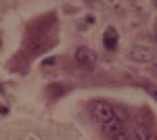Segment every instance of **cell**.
I'll list each match as a JSON object with an SVG mask.
<instances>
[{
  "mask_svg": "<svg viewBox=\"0 0 157 140\" xmlns=\"http://www.w3.org/2000/svg\"><path fill=\"white\" fill-rule=\"evenodd\" d=\"M115 140H140V138H138L136 134H128V132H124V134H121V136H117Z\"/></svg>",
  "mask_w": 157,
  "mask_h": 140,
  "instance_id": "30bf717a",
  "label": "cell"
},
{
  "mask_svg": "<svg viewBox=\"0 0 157 140\" xmlns=\"http://www.w3.org/2000/svg\"><path fill=\"white\" fill-rule=\"evenodd\" d=\"M155 6H157V2H155Z\"/></svg>",
  "mask_w": 157,
  "mask_h": 140,
  "instance_id": "7c38bea8",
  "label": "cell"
},
{
  "mask_svg": "<svg viewBox=\"0 0 157 140\" xmlns=\"http://www.w3.org/2000/svg\"><path fill=\"white\" fill-rule=\"evenodd\" d=\"M90 111H92V117L97 119L101 126H105L111 119H115V113H113V109H111V105H109L107 100H94L90 105Z\"/></svg>",
  "mask_w": 157,
  "mask_h": 140,
  "instance_id": "6da1fadb",
  "label": "cell"
},
{
  "mask_svg": "<svg viewBox=\"0 0 157 140\" xmlns=\"http://www.w3.org/2000/svg\"><path fill=\"white\" fill-rule=\"evenodd\" d=\"M117 42H120V36L115 32V27H107V32L103 34V46L107 48V50H115Z\"/></svg>",
  "mask_w": 157,
  "mask_h": 140,
  "instance_id": "5b68a950",
  "label": "cell"
},
{
  "mask_svg": "<svg viewBox=\"0 0 157 140\" xmlns=\"http://www.w3.org/2000/svg\"><path fill=\"white\" fill-rule=\"evenodd\" d=\"M94 21H97V19H94V15H86L84 19L80 21V29H86V27H90V25L94 23Z\"/></svg>",
  "mask_w": 157,
  "mask_h": 140,
  "instance_id": "ba28073f",
  "label": "cell"
},
{
  "mask_svg": "<svg viewBox=\"0 0 157 140\" xmlns=\"http://www.w3.org/2000/svg\"><path fill=\"white\" fill-rule=\"evenodd\" d=\"M124 132H126V128H124V121H121L120 117L111 119L109 123H105V126H103V134H105L107 138H111V140H115L117 136H121Z\"/></svg>",
  "mask_w": 157,
  "mask_h": 140,
  "instance_id": "277c9868",
  "label": "cell"
},
{
  "mask_svg": "<svg viewBox=\"0 0 157 140\" xmlns=\"http://www.w3.org/2000/svg\"><path fill=\"white\" fill-rule=\"evenodd\" d=\"M138 84H140V86L145 88L147 92H149V94H151V96H153V98H155V100H157V86H155V84L147 82V80H140V82H138Z\"/></svg>",
  "mask_w": 157,
  "mask_h": 140,
  "instance_id": "8992f818",
  "label": "cell"
},
{
  "mask_svg": "<svg viewBox=\"0 0 157 140\" xmlns=\"http://www.w3.org/2000/svg\"><path fill=\"white\" fill-rule=\"evenodd\" d=\"M57 63H59V61H57L55 57H48V59H44V61H42L40 65H42V67L46 69V67H52V65H57Z\"/></svg>",
  "mask_w": 157,
  "mask_h": 140,
  "instance_id": "9c48e42d",
  "label": "cell"
},
{
  "mask_svg": "<svg viewBox=\"0 0 157 140\" xmlns=\"http://www.w3.org/2000/svg\"><path fill=\"white\" fill-rule=\"evenodd\" d=\"M151 71H153V73H157V65H153V67H151Z\"/></svg>",
  "mask_w": 157,
  "mask_h": 140,
  "instance_id": "8fae6325",
  "label": "cell"
},
{
  "mask_svg": "<svg viewBox=\"0 0 157 140\" xmlns=\"http://www.w3.org/2000/svg\"><path fill=\"white\" fill-rule=\"evenodd\" d=\"M63 90H65V86H61V84H50V86H46V92L50 94V96H61L63 94Z\"/></svg>",
  "mask_w": 157,
  "mask_h": 140,
  "instance_id": "52a82bcc",
  "label": "cell"
},
{
  "mask_svg": "<svg viewBox=\"0 0 157 140\" xmlns=\"http://www.w3.org/2000/svg\"><path fill=\"white\" fill-rule=\"evenodd\" d=\"M155 38H157V34H155Z\"/></svg>",
  "mask_w": 157,
  "mask_h": 140,
  "instance_id": "4fadbf2b",
  "label": "cell"
},
{
  "mask_svg": "<svg viewBox=\"0 0 157 140\" xmlns=\"http://www.w3.org/2000/svg\"><path fill=\"white\" fill-rule=\"evenodd\" d=\"M128 57L136 61V63H151L153 59H155V50L149 46H140V44H136V46L130 48V52H128Z\"/></svg>",
  "mask_w": 157,
  "mask_h": 140,
  "instance_id": "3957f363",
  "label": "cell"
},
{
  "mask_svg": "<svg viewBox=\"0 0 157 140\" xmlns=\"http://www.w3.org/2000/svg\"><path fill=\"white\" fill-rule=\"evenodd\" d=\"M97 52L92 50L90 46H80L75 50V61H78V65H82L86 69H90V67H94L97 65Z\"/></svg>",
  "mask_w": 157,
  "mask_h": 140,
  "instance_id": "7a4b0ae2",
  "label": "cell"
}]
</instances>
